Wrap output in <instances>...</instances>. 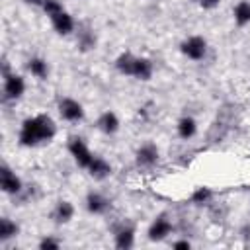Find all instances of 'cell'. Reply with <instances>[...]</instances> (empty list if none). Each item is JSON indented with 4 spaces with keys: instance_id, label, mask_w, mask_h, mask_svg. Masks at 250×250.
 <instances>
[{
    "instance_id": "cell-21",
    "label": "cell",
    "mask_w": 250,
    "mask_h": 250,
    "mask_svg": "<svg viewBox=\"0 0 250 250\" xmlns=\"http://www.w3.org/2000/svg\"><path fill=\"white\" fill-rule=\"evenodd\" d=\"M211 197H213V191L209 189V188H205V186H201V188H195L193 189V193H191V203H195V205H203V203H207V201H211Z\"/></svg>"
},
{
    "instance_id": "cell-15",
    "label": "cell",
    "mask_w": 250,
    "mask_h": 250,
    "mask_svg": "<svg viewBox=\"0 0 250 250\" xmlns=\"http://www.w3.org/2000/svg\"><path fill=\"white\" fill-rule=\"evenodd\" d=\"M131 76H135L137 80H150V76H152V61L146 59V57H137Z\"/></svg>"
},
{
    "instance_id": "cell-23",
    "label": "cell",
    "mask_w": 250,
    "mask_h": 250,
    "mask_svg": "<svg viewBox=\"0 0 250 250\" xmlns=\"http://www.w3.org/2000/svg\"><path fill=\"white\" fill-rule=\"evenodd\" d=\"M78 43H80V47L86 51V49H92V47L96 45V37H94L92 31H80V33H78Z\"/></svg>"
},
{
    "instance_id": "cell-2",
    "label": "cell",
    "mask_w": 250,
    "mask_h": 250,
    "mask_svg": "<svg viewBox=\"0 0 250 250\" xmlns=\"http://www.w3.org/2000/svg\"><path fill=\"white\" fill-rule=\"evenodd\" d=\"M180 51L188 59H191V61H201L207 55V41L201 35H191V37H188V39L182 41Z\"/></svg>"
},
{
    "instance_id": "cell-8",
    "label": "cell",
    "mask_w": 250,
    "mask_h": 250,
    "mask_svg": "<svg viewBox=\"0 0 250 250\" xmlns=\"http://www.w3.org/2000/svg\"><path fill=\"white\" fill-rule=\"evenodd\" d=\"M170 232H172V223H170V219H168L166 215H158V217L150 223V227H148V238H150L152 242L164 240Z\"/></svg>"
},
{
    "instance_id": "cell-22",
    "label": "cell",
    "mask_w": 250,
    "mask_h": 250,
    "mask_svg": "<svg viewBox=\"0 0 250 250\" xmlns=\"http://www.w3.org/2000/svg\"><path fill=\"white\" fill-rule=\"evenodd\" d=\"M41 8H43V12H45L49 18H53V16H57V14H61V12H64L61 0H45V4H43Z\"/></svg>"
},
{
    "instance_id": "cell-6",
    "label": "cell",
    "mask_w": 250,
    "mask_h": 250,
    "mask_svg": "<svg viewBox=\"0 0 250 250\" xmlns=\"http://www.w3.org/2000/svg\"><path fill=\"white\" fill-rule=\"evenodd\" d=\"M0 186H2V191L8 195H16L21 191V180L16 176V172H12L8 164L0 166Z\"/></svg>"
},
{
    "instance_id": "cell-14",
    "label": "cell",
    "mask_w": 250,
    "mask_h": 250,
    "mask_svg": "<svg viewBox=\"0 0 250 250\" xmlns=\"http://www.w3.org/2000/svg\"><path fill=\"white\" fill-rule=\"evenodd\" d=\"M86 170L90 172V176H92L94 180H105V178L111 176V166H109V162H105L102 156H94V160L90 162V166H88Z\"/></svg>"
},
{
    "instance_id": "cell-3",
    "label": "cell",
    "mask_w": 250,
    "mask_h": 250,
    "mask_svg": "<svg viewBox=\"0 0 250 250\" xmlns=\"http://www.w3.org/2000/svg\"><path fill=\"white\" fill-rule=\"evenodd\" d=\"M68 152L76 160V164L82 166V168H88L90 162L96 156V154H92V150L88 148V145L80 137H70V141H68Z\"/></svg>"
},
{
    "instance_id": "cell-13",
    "label": "cell",
    "mask_w": 250,
    "mask_h": 250,
    "mask_svg": "<svg viewBox=\"0 0 250 250\" xmlns=\"http://www.w3.org/2000/svg\"><path fill=\"white\" fill-rule=\"evenodd\" d=\"M135 244V229L131 225H123L115 230V248H121V250H127V248H133Z\"/></svg>"
},
{
    "instance_id": "cell-7",
    "label": "cell",
    "mask_w": 250,
    "mask_h": 250,
    "mask_svg": "<svg viewBox=\"0 0 250 250\" xmlns=\"http://www.w3.org/2000/svg\"><path fill=\"white\" fill-rule=\"evenodd\" d=\"M135 158H137V164H139V166L150 168V166H154V164L158 162V158H160L158 146H156L154 143H145V145H141V146L137 148Z\"/></svg>"
},
{
    "instance_id": "cell-5",
    "label": "cell",
    "mask_w": 250,
    "mask_h": 250,
    "mask_svg": "<svg viewBox=\"0 0 250 250\" xmlns=\"http://www.w3.org/2000/svg\"><path fill=\"white\" fill-rule=\"evenodd\" d=\"M59 113L62 115V119L72 121V123L84 119V107H82V104L76 102V100H72V98H62L59 102Z\"/></svg>"
},
{
    "instance_id": "cell-4",
    "label": "cell",
    "mask_w": 250,
    "mask_h": 250,
    "mask_svg": "<svg viewBox=\"0 0 250 250\" xmlns=\"http://www.w3.org/2000/svg\"><path fill=\"white\" fill-rule=\"evenodd\" d=\"M25 92V82L20 74L16 72H6L4 74V96L8 100H20Z\"/></svg>"
},
{
    "instance_id": "cell-1",
    "label": "cell",
    "mask_w": 250,
    "mask_h": 250,
    "mask_svg": "<svg viewBox=\"0 0 250 250\" xmlns=\"http://www.w3.org/2000/svg\"><path fill=\"white\" fill-rule=\"evenodd\" d=\"M55 135H57L55 121L47 113H39V115L23 119L18 139H20L21 146H39L43 143L53 141Z\"/></svg>"
},
{
    "instance_id": "cell-10",
    "label": "cell",
    "mask_w": 250,
    "mask_h": 250,
    "mask_svg": "<svg viewBox=\"0 0 250 250\" xmlns=\"http://www.w3.org/2000/svg\"><path fill=\"white\" fill-rule=\"evenodd\" d=\"M86 209L92 213V215H104L107 209H109V199L104 197L102 193L98 191H90L86 195Z\"/></svg>"
},
{
    "instance_id": "cell-12",
    "label": "cell",
    "mask_w": 250,
    "mask_h": 250,
    "mask_svg": "<svg viewBox=\"0 0 250 250\" xmlns=\"http://www.w3.org/2000/svg\"><path fill=\"white\" fill-rule=\"evenodd\" d=\"M96 127L102 131V133H105V135H113V133H117V129H119V117L113 113V111H104L100 117H98V121H96Z\"/></svg>"
},
{
    "instance_id": "cell-16",
    "label": "cell",
    "mask_w": 250,
    "mask_h": 250,
    "mask_svg": "<svg viewBox=\"0 0 250 250\" xmlns=\"http://www.w3.org/2000/svg\"><path fill=\"white\" fill-rule=\"evenodd\" d=\"M176 129H178L180 139H186V141H188V139H191V137L197 133V123H195V119H193V117L184 115V117L178 121Z\"/></svg>"
},
{
    "instance_id": "cell-25",
    "label": "cell",
    "mask_w": 250,
    "mask_h": 250,
    "mask_svg": "<svg viewBox=\"0 0 250 250\" xmlns=\"http://www.w3.org/2000/svg\"><path fill=\"white\" fill-rule=\"evenodd\" d=\"M219 2H221V0H197V4H199L201 8H207V10L217 8V6H219Z\"/></svg>"
},
{
    "instance_id": "cell-11",
    "label": "cell",
    "mask_w": 250,
    "mask_h": 250,
    "mask_svg": "<svg viewBox=\"0 0 250 250\" xmlns=\"http://www.w3.org/2000/svg\"><path fill=\"white\" fill-rule=\"evenodd\" d=\"M51 23H53V29L59 33V35H68L74 31V20L68 12H61L57 16L51 18Z\"/></svg>"
},
{
    "instance_id": "cell-26",
    "label": "cell",
    "mask_w": 250,
    "mask_h": 250,
    "mask_svg": "<svg viewBox=\"0 0 250 250\" xmlns=\"http://www.w3.org/2000/svg\"><path fill=\"white\" fill-rule=\"evenodd\" d=\"M172 246H174V248H186V250H189V248H191V242H189V240H176Z\"/></svg>"
},
{
    "instance_id": "cell-24",
    "label": "cell",
    "mask_w": 250,
    "mask_h": 250,
    "mask_svg": "<svg viewBox=\"0 0 250 250\" xmlns=\"http://www.w3.org/2000/svg\"><path fill=\"white\" fill-rule=\"evenodd\" d=\"M39 248H41V250H57V248H61V242H59L57 238L45 236V238L39 240Z\"/></svg>"
},
{
    "instance_id": "cell-18",
    "label": "cell",
    "mask_w": 250,
    "mask_h": 250,
    "mask_svg": "<svg viewBox=\"0 0 250 250\" xmlns=\"http://www.w3.org/2000/svg\"><path fill=\"white\" fill-rule=\"evenodd\" d=\"M27 70L35 76V78H47V74H49V64H47V61L45 59H41V57H33V59H29V62H27Z\"/></svg>"
},
{
    "instance_id": "cell-17",
    "label": "cell",
    "mask_w": 250,
    "mask_h": 250,
    "mask_svg": "<svg viewBox=\"0 0 250 250\" xmlns=\"http://www.w3.org/2000/svg\"><path fill=\"white\" fill-rule=\"evenodd\" d=\"M135 55L133 53H129V51H125V53H121L117 59H115V68L121 72V74H127V76H131V72H133V66H135Z\"/></svg>"
},
{
    "instance_id": "cell-27",
    "label": "cell",
    "mask_w": 250,
    "mask_h": 250,
    "mask_svg": "<svg viewBox=\"0 0 250 250\" xmlns=\"http://www.w3.org/2000/svg\"><path fill=\"white\" fill-rule=\"evenodd\" d=\"M23 2H27V4H31V6H43V4H45V0H23Z\"/></svg>"
},
{
    "instance_id": "cell-19",
    "label": "cell",
    "mask_w": 250,
    "mask_h": 250,
    "mask_svg": "<svg viewBox=\"0 0 250 250\" xmlns=\"http://www.w3.org/2000/svg\"><path fill=\"white\" fill-rule=\"evenodd\" d=\"M20 232V227L10 219V217H2L0 219V240H10L14 236H18Z\"/></svg>"
},
{
    "instance_id": "cell-9",
    "label": "cell",
    "mask_w": 250,
    "mask_h": 250,
    "mask_svg": "<svg viewBox=\"0 0 250 250\" xmlns=\"http://www.w3.org/2000/svg\"><path fill=\"white\" fill-rule=\"evenodd\" d=\"M72 217H74V205L70 201H66V199L57 201V205L51 211V219L57 225H66V223L72 221Z\"/></svg>"
},
{
    "instance_id": "cell-20",
    "label": "cell",
    "mask_w": 250,
    "mask_h": 250,
    "mask_svg": "<svg viewBox=\"0 0 250 250\" xmlns=\"http://www.w3.org/2000/svg\"><path fill=\"white\" fill-rule=\"evenodd\" d=\"M234 21H236L238 25L250 23V2L240 0V2L234 6Z\"/></svg>"
}]
</instances>
